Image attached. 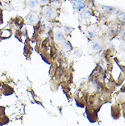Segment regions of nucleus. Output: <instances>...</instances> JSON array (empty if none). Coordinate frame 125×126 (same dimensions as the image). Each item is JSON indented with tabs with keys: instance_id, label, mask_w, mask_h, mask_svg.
<instances>
[{
	"instance_id": "obj_1",
	"label": "nucleus",
	"mask_w": 125,
	"mask_h": 126,
	"mask_svg": "<svg viewBox=\"0 0 125 126\" xmlns=\"http://www.w3.org/2000/svg\"><path fill=\"white\" fill-rule=\"evenodd\" d=\"M42 13L44 16L49 19H53L56 18L57 15L56 10L53 7L44 6L42 9Z\"/></svg>"
},
{
	"instance_id": "obj_2",
	"label": "nucleus",
	"mask_w": 125,
	"mask_h": 126,
	"mask_svg": "<svg viewBox=\"0 0 125 126\" xmlns=\"http://www.w3.org/2000/svg\"><path fill=\"white\" fill-rule=\"evenodd\" d=\"M38 19V18L37 15L34 12H31L30 13H29L28 15L26 16V17L25 18V22L28 25H33V24L36 23Z\"/></svg>"
},
{
	"instance_id": "obj_3",
	"label": "nucleus",
	"mask_w": 125,
	"mask_h": 126,
	"mask_svg": "<svg viewBox=\"0 0 125 126\" xmlns=\"http://www.w3.org/2000/svg\"><path fill=\"white\" fill-rule=\"evenodd\" d=\"M64 38V34H63L62 31L59 28H56L54 30V39L55 41L59 43L63 41Z\"/></svg>"
},
{
	"instance_id": "obj_4",
	"label": "nucleus",
	"mask_w": 125,
	"mask_h": 126,
	"mask_svg": "<svg viewBox=\"0 0 125 126\" xmlns=\"http://www.w3.org/2000/svg\"><path fill=\"white\" fill-rule=\"evenodd\" d=\"M27 3L31 10L35 11H40L41 6L37 0H27Z\"/></svg>"
},
{
	"instance_id": "obj_5",
	"label": "nucleus",
	"mask_w": 125,
	"mask_h": 126,
	"mask_svg": "<svg viewBox=\"0 0 125 126\" xmlns=\"http://www.w3.org/2000/svg\"><path fill=\"white\" fill-rule=\"evenodd\" d=\"M72 4L74 8L78 10L83 9L85 6V3L83 0H73Z\"/></svg>"
},
{
	"instance_id": "obj_6",
	"label": "nucleus",
	"mask_w": 125,
	"mask_h": 126,
	"mask_svg": "<svg viewBox=\"0 0 125 126\" xmlns=\"http://www.w3.org/2000/svg\"><path fill=\"white\" fill-rule=\"evenodd\" d=\"M91 49H92L94 51H98L99 49H100L101 48V45H100V43L98 41H94L92 42L90 45Z\"/></svg>"
},
{
	"instance_id": "obj_7",
	"label": "nucleus",
	"mask_w": 125,
	"mask_h": 126,
	"mask_svg": "<svg viewBox=\"0 0 125 126\" xmlns=\"http://www.w3.org/2000/svg\"><path fill=\"white\" fill-rule=\"evenodd\" d=\"M62 46L63 49H64L65 50H70L71 49V46L68 41H64Z\"/></svg>"
},
{
	"instance_id": "obj_8",
	"label": "nucleus",
	"mask_w": 125,
	"mask_h": 126,
	"mask_svg": "<svg viewBox=\"0 0 125 126\" xmlns=\"http://www.w3.org/2000/svg\"><path fill=\"white\" fill-rule=\"evenodd\" d=\"M40 5H46L49 2V0H37Z\"/></svg>"
},
{
	"instance_id": "obj_9",
	"label": "nucleus",
	"mask_w": 125,
	"mask_h": 126,
	"mask_svg": "<svg viewBox=\"0 0 125 126\" xmlns=\"http://www.w3.org/2000/svg\"><path fill=\"white\" fill-rule=\"evenodd\" d=\"M120 16H121L120 20L122 21H125V14H124V13H121V15Z\"/></svg>"
},
{
	"instance_id": "obj_10",
	"label": "nucleus",
	"mask_w": 125,
	"mask_h": 126,
	"mask_svg": "<svg viewBox=\"0 0 125 126\" xmlns=\"http://www.w3.org/2000/svg\"><path fill=\"white\" fill-rule=\"evenodd\" d=\"M3 1H12V0H3Z\"/></svg>"
}]
</instances>
